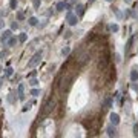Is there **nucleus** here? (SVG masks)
<instances>
[{
    "mask_svg": "<svg viewBox=\"0 0 138 138\" xmlns=\"http://www.w3.org/2000/svg\"><path fill=\"white\" fill-rule=\"evenodd\" d=\"M77 74V69H66L63 74L60 75V78H58L57 85H58V89H60L61 94H65V92H68L71 89V86H72V80H74V75Z\"/></svg>",
    "mask_w": 138,
    "mask_h": 138,
    "instance_id": "nucleus-1",
    "label": "nucleus"
},
{
    "mask_svg": "<svg viewBox=\"0 0 138 138\" xmlns=\"http://www.w3.org/2000/svg\"><path fill=\"white\" fill-rule=\"evenodd\" d=\"M55 104H57L55 98H54V97H49V98L45 101L43 107H41V117H48V115H49V114H51V112L54 111Z\"/></svg>",
    "mask_w": 138,
    "mask_h": 138,
    "instance_id": "nucleus-2",
    "label": "nucleus"
},
{
    "mask_svg": "<svg viewBox=\"0 0 138 138\" xmlns=\"http://www.w3.org/2000/svg\"><path fill=\"white\" fill-rule=\"evenodd\" d=\"M66 22H68L71 26H75V25L78 23V15H75L71 11H68V14H66Z\"/></svg>",
    "mask_w": 138,
    "mask_h": 138,
    "instance_id": "nucleus-3",
    "label": "nucleus"
},
{
    "mask_svg": "<svg viewBox=\"0 0 138 138\" xmlns=\"http://www.w3.org/2000/svg\"><path fill=\"white\" fill-rule=\"evenodd\" d=\"M40 60H41V52H37L34 57H32V60H29V63H28V68H34V66H37L40 63Z\"/></svg>",
    "mask_w": 138,
    "mask_h": 138,
    "instance_id": "nucleus-4",
    "label": "nucleus"
},
{
    "mask_svg": "<svg viewBox=\"0 0 138 138\" xmlns=\"http://www.w3.org/2000/svg\"><path fill=\"white\" fill-rule=\"evenodd\" d=\"M11 37H12V32H11V31H3V34L0 35V41H2L3 45H6L8 40H9Z\"/></svg>",
    "mask_w": 138,
    "mask_h": 138,
    "instance_id": "nucleus-5",
    "label": "nucleus"
},
{
    "mask_svg": "<svg viewBox=\"0 0 138 138\" xmlns=\"http://www.w3.org/2000/svg\"><path fill=\"white\" fill-rule=\"evenodd\" d=\"M109 120H111V123L114 124V126H117V124L120 123V115H118V114H115V112H112L111 117H109Z\"/></svg>",
    "mask_w": 138,
    "mask_h": 138,
    "instance_id": "nucleus-6",
    "label": "nucleus"
},
{
    "mask_svg": "<svg viewBox=\"0 0 138 138\" xmlns=\"http://www.w3.org/2000/svg\"><path fill=\"white\" fill-rule=\"evenodd\" d=\"M74 9H75V15H78V17H83V15H85V6L83 5H77Z\"/></svg>",
    "mask_w": 138,
    "mask_h": 138,
    "instance_id": "nucleus-7",
    "label": "nucleus"
},
{
    "mask_svg": "<svg viewBox=\"0 0 138 138\" xmlns=\"http://www.w3.org/2000/svg\"><path fill=\"white\" fill-rule=\"evenodd\" d=\"M111 106H112V98L106 97V98H104V101H103V107H104V109H109Z\"/></svg>",
    "mask_w": 138,
    "mask_h": 138,
    "instance_id": "nucleus-8",
    "label": "nucleus"
},
{
    "mask_svg": "<svg viewBox=\"0 0 138 138\" xmlns=\"http://www.w3.org/2000/svg\"><path fill=\"white\" fill-rule=\"evenodd\" d=\"M23 91H25V86H23V85H19V89H17L19 100H25V94H23Z\"/></svg>",
    "mask_w": 138,
    "mask_h": 138,
    "instance_id": "nucleus-9",
    "label": "nucleus"
},
{
    "mask_svg": "<svg viewBox=\"0 0 138 138\" xmlns=\"http://www.w3.org/2000/svg\"><path fill=\"white\" fill-rule=\"evenodd\" d=\"M106 132H107V135H109V137H117V129H115V126H109Z\"/></svg>",
    "mask_w": 138,
    "mask_h": 138,
    "instance_id": "nucleus-10",
    "label": "nucleus"
},
{
    "mask_svg": "<svg viewBox=\"0 0 138 138\" xmlns=\"http://www.w3.org/2000/svg\"><path fill=\"white\" fill-rule=\"evenodd\" d=\"M72 8H74V2H72V0H66V2H65V9L71 11Z\"/></svg>",
    "mask_w": 138,
    "mask_h": 138,
    "instance_id": "nucleus-11",
    "label": "nucleus"
},
{
    "mask_svg": "<svg viewBox=\"0 0 138 138\" xmlns=\"http://www.w3.org/2000/svg\"><path fill=\"white\" fill-rule=\"evenodd\" d=\"M131 80H132V81H137V80H138V71L133 69L132 72H131Z\"/></svg>",
    "mask_w": 138,
    "mask_h": 138,
    "instance_id": "nucleus-12",
    "label": "nucleus"
},
{
    "mask_svg": "<svg viewBox=\"0 0 138 138\" xmlns=\"http://www.w3.org/2000/svg\"><path fill=\"white\" fill-rule=\"evenodd\" d=\"M28 23L31 25V26H37V23H39V20H37L35 17H29V20H28Z\"/></svg>",
    "mask_w": 138,
    "mask_h": 138,
    "instance_id": "nucleus-13",
    "label": "nucleus"
},
{
    "mask_svg": "<svg viewBox=\"0 0 138 138\" xmlns=\"http://www.w3.org/2000/svg\"><path fill=\"white\" fill-rule=\"evenodd\" d=\"M57 11H65V2H58L57 6H55Z\"/></svg>",
    "mask_w": 138,
    "mask_h": 138,
    "instance_id": "nucleus-14",
    "label": "nucleus"
},
{
    "mask_svg": "<svg viewBox=\"0 0 138 138\" xmlns=\"http://www.w3.org/2000/svg\"><path fill=\"white\" fill-rule=\"evenodd\" d=\"M17 40H19V39H15V37H11V39L8 40V43H6V45H8V46H14L15 43H17Z\"/></svg>",
    "mask_w": 138,
    "mask_h": 138,
    "instance_id": "nucleus-15",
    "label": "nucleus"
},
{
    "mask_svg": "<svg viewBox=\"0 0 138 138\" xmlns=\"http://www.w3.org/2000/svg\"><path fill=\"white\" fill-rule=\"evenodd\" d=\"M69 52H71V49H69V46H65L63 49H61V54L66 57V55H69Z\"/></svg>",
    "mask_w": 138,
    "mask_h": 138,
    "instance_id": "nucleus-16",
    "label": "nucleus"
},
{
    "mask_svg": "<svg viewBox=\"0 0 138 138\" xmlns=\"http://www.w3.org/2000/svg\"><path fill=\"white\" fill-rule=\"evenodd\" d=\"M31 106H32V101H28V103L23 106V112H28L29 109H31Z\"/></svg>",
    "mask_w": 138,
    "mask_h": 138,
    "instance_id": "nucleus-17",
    "label": "nucleus"
},
{
    "mask_svg": "<svg viewBox=\"0 0 138 138\" xmlns=\"http://www.w3.org/2000/svg\"><path fill=\"white\" fill-rule=\"evenodd\" d=\"M132 41H133V37H131V39H129V41H127V46H126V52H129V51H131V48H132Z\"/></svg>",
    "mask_w": 138,
    "mask_h": 138,
    "instance_id": "nucleus-18",
    "label": "nucleus"
},
{
    "mask_svg": "<svg viewBox=\"0 0 138 138\" xmlns=\"http://www.w3.org/2000/svg\"><path fill=\"white\" fill-rule=\"evenodd\" d=\"M9 6H11V9H15L17 8V0H9Z\"/></svg>",
    "mask_w": 138,
    "mask_h": 138,
    "instance_id": "nucleus-19",
    "label": "nucleus"
},
{
    "mask_svg": "<svg viewBox=\"0 0 138 138\" xmlns=\"http://www.w3.org/2000/svg\"><path fill=\"white\" fill-rule=\"evenodd\" d=\"M5 75H6V77H11V75H12V68H6L5 69Z\"/></svg>",
    "mask_w": 138,
    "mask_h": 138,
    "instance_id": "nucleus-20",
    "label": "nucleus"
},
{
    "mask_svg": "<svg viewBox=\"0 0 138 138\" xmlns=\"http://www.w3.org/2000/svg\"><path fill=\"white\" fill-rule=\"evenodd\" d=\"M19 41H22V43H23V41H26V34H20L19 35Z\"/></svg>",
    "mask_w": 138,
    "mask_h": 138,
    "instance_id": "nucleus-21",
    "label": "nucleus"
},
{
    "mask_svg": "<svg viewBox=\"0 0 138 138\" xmlns=\"http://www.w3.org/2000/svg\"><path fill=\"white\" fill-rule=\"evenodd\" d=\"M29 85H31V86H37V85H39V81H37L35 78L32 77V78H31V81H29Z\"/></svg>",
    "mask_w": 138,
    "mask_h": 138,
    "instance_id": "nucleus-22",
    "label": "nucleus"
},
{
    "mask_svg": "<svg viewBox=\"0 0 138 138\" xmlns=\"http://www.w3.org/2000/svg\"><path fill=\"white\" fill-rule=\"evenodd\" d=\"M39 94H40V91H39V89H32V91H31V95H32V97H37Z\"/></svg>",
    "mask_w": 138,
    "mask_h": 138,
    "instance_id": "nucleus-23",
    "label": "nucleus"
},
{
    "mask_svg": "<svg viewBox=\"0 0 138 138\" xmlns=\"http://www.w3.org/2000/svg\"><path fill=\"white\" fill-rule=\"evenodd\" d=\"M8 54H9L8 51H2V52H0V58H2V60H3V58H5V57H8Z\"/></svg>",
    "mask_w": 138,
    "mask_h": 138,
    "instance_id": "nucleus-24",
    "label": "nucleus"
},
{
    "mask_svg": "<svg viewBox=\"0 0 138 138\" xmlns=\"http://www.w3.org/2000/svg\"><path fill=\"white\" fill-rule=\"evenodd\" d=\"M118 25H111V31H114V32H117V31H118Z\"/></svg>",
    "mask_w": 138,
    "mask_h": 138,
    "instance_id": "nucleus-25",
    "label": "nucleus"
},
{
    "mask_svg": "<svg viewBox=\"0 0 138 138\" xmlns=\"http://www.w3.org/2000/svg\"><path fill=\"white\" fill-rule=\"evenodd\" d=\"M25 19V14L23 12H17V20H23Z\"/></svg>",
    "mask_w": 138,
    "mask_h": 138,
    "instance_id": "nucleus-26",
    "label": "nucleus"
},
{
    "mask_svg": "<svg viewBox=\"0 0 138 138\" xmlns=\"http://www.w3.org/2000/svg\"><path fill=\"white\" fill-rule=\"evenodd\" d=\"M32 5H34L35 8H39V6H40V0H34V2H32Z\"/></svg>",
    "mask_w": 138,
    "mask_h": 138,
    "instance_id": "nucleus-27",
    "label": "nucleus"
},
{
    "mask_svg": "<svg viewBox=\"0 0 138 138\" xmlns=\"http://www.w3.org/2000/svg\"><path fill=\"white\" fill-rule=\"evenodd\" d=\"M17 28H19V25H17V23H15V22H14V23H12V25H11V29H17Z\"/></svg>",
    "mask_w": 138,
    "mask_h": 138,
    "instance_id": "nucleus-28",
    "label": "nucleus"
},
{
    "mask_svg": "<svg viewBox=\"0 0 138 138\" xmlns=\"http://www.w3.org/2000/svg\"><path fill=\"white\" fill-rule=\"evenodd\" d=\"M71 34H72V32H69V31H68V32L65 34V37H66V39H69V37H71Z\"/></svg>",
    "mask_w": 138,
    "mask_h": 138,
    "instance_id": "nucleus-29",
    "label": "nucleus"
},
{
    "mask_svg": "<svg viewBox=\"0 0 138 138\" xmlns=\"http://www.w3.org/2000/svg\"><path fill=\"white\" fill-rule=\"evenodd\" d=\"M124 3H132V0H124Z\"/></svg>",
    "mask_w": 138,
    "mask_h": 138,
    "instance_id": "nucleus-30",
    "label": "nucleus"
},
{
    "mask_svg": "<svg viewBox=\"0 0 138 138\" xmlns=\"http://www.w3.org/2000/svg\"><path fill=\"white\" fill-rule=\"evenodd\" d=\"M2 81H3V80H2V78H0V87H2Z\"/></svg>",
    "mask_w": 138,
    "mask_h": 138,
    "instance_id": "nucleus-31",
    "label": "nucleus"
},
{
    "mask_svg": "<svg viewBox=\"0 0 138 138\" xmlns=\"http://www.w3.org/2000/svg\"><path fill=\"white\" fill-rule=\"evenodd\" d=\"M2 25H3V22H2V20H0V28H2Z\"/></svg>",
    "mask_w": 138,
    "mask_h": 138,
    "instance_id": "nucleus-32",
    "label": "nucleus"
},
{
    "mask_svg": "<svg viewBox=\"0 0 138 138\" xmlns=\"http://www.w3.org/2000/svg\"><path fill=\"white\" fill-rule=\"evenodd\" d=\"M92 2H95V0H89V3H92Z\"/></svg>",
    "mask_w": 138,
    "mask_h": 138,
    "instance_id": "nucleus-33",
    "label": "nucleus"
},
{
    "mask_svg": "<svg viewBox=\"0 0 138 138\" xmlns=\"http://www.w3.org/2000/svg\"><path fill=\"white\" fill-rule=\"evenodd\" d=\"M106 2H112V0H106Z\"/></svg>",
    "mask_w": 138,
    "mask_h": 138,
    "instance_id": "nucleus-34",
    "label": "nucleus"
}]
</instances>
